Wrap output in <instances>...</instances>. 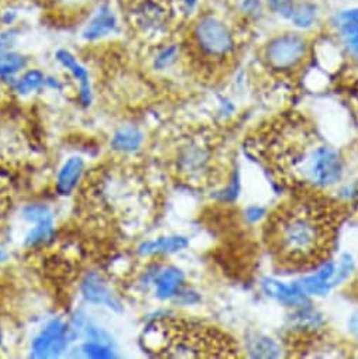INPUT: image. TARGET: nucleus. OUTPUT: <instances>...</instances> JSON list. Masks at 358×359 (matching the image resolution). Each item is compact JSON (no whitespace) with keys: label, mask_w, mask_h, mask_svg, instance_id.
Segmentation results:
<instances>
[{"label":"nucleus","mask_w":358,"mask_h":359,"mask_svg":"<svg viewBox=\"0 0 358 359\" xmlns=\"http://www.w3.org/2000/svg\"><path fill=\"white\" fill-rule=\"evenodd\" d=\"M258 6H260V4L257 2V0H246L244 2V9L247 12H254Z\"/></svg>","instance_id":"nucleus-32"},{"label":"nucleus","mask_w":358,"mask_h":359,"mask_svg":"<svg viewBox=\"0 0 358 359\" xmlns=\"http://www.w3.org/2000/svg\"><path fill=\"white\" fill-rule=\"evenodd\" d=\"M55 60L57 62L67 69L71 76L77 81L78 83V96L79 102L84 106H89L92 103V86L89 81V72L88 69L77 60V57L68 51V50H58L55 53Z\"/></svg>","instance_id":"nucleus-10"},{"label":"nucleus","mask_w":358,"mask_h":359,"mask_svg":"<svg viewBox=\"0 0 358 359\" xmlns=\"http://www.w3.org/2000/svg\"><path fill=\"white\" fill-rule=\"evenodd\" d=\"M54 234H55L54 223L33 224V229L27 233L25 238V244L29 248H37L48 244L54 238Z\"/></svg>","instance_id":"nucleus-21"},{"label":"nucleus","mask_w":358,"mask_h":359,"mask_svg":"<svg viewBox=\"0 0 358 359\" xmlns=\"http://www.w3.org/2000/svg\"><path fill=\"white\" fill-rule=\"evenodd\" d=\"M178 55H179V50L173 44L161 48L154 58V68L158 71H164L169 68L178 60Z\"/></svg>","instance_id":"nucleus-25"},{"label":"nucleus","mask_w":358,"mask_h":359,"mask_svg":"<svg viewBox=\"0 0 358 359\" xmlns=\"http://www.w3.org/2000/svg\"><path fill=\"white\" fill-rule=\"evenodd\" d=\"M23 217L32 224L54 223L53 212L44 205H29L23 209Z\"/></svg>","instance_id":"nucleus-23"},{"label":"nucleus","mask_w":358,"mask_h":359,"mask_svg":"<svg viewBox=\"0 0 358 359\" xmlns=\"http://www.w3.org/2000/svg\"><path fill=\"white\" fill-rule=\"evenodd\" d=\"M336 275V266L331 262H326L319 271L310 276L303 278L296 285L305 292V294H326L333 286Z\"/></svg>","instance_id":"nucleus-12"},{"label":"nucleus","mask_w":358,"mask_h":359,"mask_svg":"<svg viewBox=\"0 0 358 359\" xmlns=\"http://www.w3.org/2000/svg\"><path fill=\"white\" fill-rule=\"evenodd\" d=\"M27 67V58L16 51H6L0 54V79L11 81L12 85Z\"/></svg>","instance_id":"nucleus-18"},{"label":"nucleus","mask_w":358,"mask_h":359,"mask_svg":"<svg viewBox=\"0 0 358 359\" xmlns=\"http://www.w3.org/2000/svg\"><path fill=\"white\" fill-rule=\"evenodd\" d=\"M165 9L162 8L161 4L155 2V0H141V4L137 8V19L138 25L147 26V29L155 30L157 27L161 26L165 18Z\"/></svg>","instance_id":"nucleus-19"},{"label":"nucleus","mask_w":358,"mask_h":359,"mask_svg":"<svg viewBox=\"0 0 358 359\" xmlns=\"http://www.w3.org/2000/svg\"><path fill=\"white\" fill-rule=\"evenodd\" d=\"M81 293H82V297L91 304L106 306L114 311L123 310V306L119 297L112 292V289L105 282V279L96 272H89L84 278L81 283Z\"/></svg>","instance_id":"nucleus-9"},{"label":"nucleus","mask_w":358,"mask_h":359,"mask_svg":"<svg viewBox=\"0 0 358 359\" xmlns=\"http://www.w3.org/2000/svg\"><path fill=\"white\" fill-rule=\"evenodd\" d=\"M191 47L202 65L213 69L226 67L234 58L236 39L223 20L202 16L192 27Z\"/></svg>","instance_id":"nucleus-5"},{"label":"nucleus","mask_w":358,"mask_h":359,"mask_svg":"<svg viewBox=\"0 0 358 359\" xmlns=\"http://www.w3.org/2000/svg\"><path fill=\"white\" fill-rule=\"evenodd\" d=\"M44 86H47L50 89H54V90H61L64 88L62 82L58 78H55V76H46Z\"/></svg>","instance_id":"nucleus-29"},{"label":"nucleus","mask_w":358,"mask_h":359,"mask_svg":"<svg viewBox=\"0 0 358 359\" xmlns=\"http://www.w3.org/2000/svg\"><path fill=\"white\" fill-rule=\"evenodd\" d=\"M188 240L185 237H162L152 241H145L138 247V254L142 257L159 255V254H172L187 248Z\"/></svg>","instance_id":"nucleus-16"},{"label":"nucleus","mask_w":358,"mask_h":359,"mask_svg":"<svg viewBox=\"0 0 358 359\" xmlns=\"http://www.w3.org/2000/svg\"><path fill=\"white\" fill-rule=\"evenodd\" d=\"M267 2L270 4V6L277 13H279L281 16L288 18V19H289V16H291V13L293 11V6H295L292 4V0H267Z\"/></svg>","instance_id":"nucleus-27"},{"label":"nucleus","mask_w":358,"mask_h":359,"mask_svg":"<svg viewBox=\"0 0 358 359\" xmlns=\"http://www.w3.org/2000/svg\"><path fill=\"white\" fill-rule=\"evenodd\" d=\"M148 352L164 358H240V348L226 332L195 321L159 318L142 334Z\"/></svg>","instance_id":"nucleus-3"},{"label":"nucleus","mask_w":358,"mask_h":359,"mask_svg":"<svg viewBox=\"0 0 358 359\" xmlns=\"http://www.w3.org/2000/svg\"><path fill=\"white\" fill-rule=\"evenodd\" d=\"M144 141L142 133L134 126H126L119 128L112 137V148L121 154L135 152Z\"/></svg>","instance_id":"nucleus-17"},{"label":"nucleus","mask_w":358,"mask_h":359,"mask_svg":"<svg viewBox=\"0 0 358 359\" xmlns=\"http://www.w3.org/2000/svg\"><path fill=\"white\" fill-rule=\"evenodd\" d=\"M84 169H85V161L81 156L68 158L57 175V181H55L57 194L61 196H69L78 187Z\"/></svg>","instance_id":"nucleus-11"},{"label":"nucleus","mask_w":358,"mask_h":359,"mask_svg":"<svg viewBox=\"0 0 358 359\" xmlns=\"http://www.w3.org/2000/svg\"><path fill=\"white\" fill-rule=\"evenodd\" d=\"M289 19L298 27H310L316 19V8L312 4H300L293 6Z\"/></svg>","instance_id":"nucleus-22"},{"label":"nucleus","mask_w":358,"mask_h":359,"mask_svg":"<svg viewBox=\"0 0 358 359\" xmlns=\"http://www.w3.org/2000/svg\"><path fill=\"white\" fill-rule=\"evenodd\" d=\"M264 290L268 293V296L277 299L278 302L288 304V306H296L303 303L305 300V292L295 283L291 286H286L281 282L265 279L263 283Z\"/></svg>","instance_id":"nucleus-15"},{"label":"nucleus","mask_w":358,"mask_h":359,"mask_svg":"<svg viewBox=\"0 0 358 359\" xmlns=\"http://www.w3.org/2000/svg\"><path fill=\"white\" fill-rule=\"evenodd\" d=\"M338 32L350 51L358 60V9H350L338 16Z\"/></svg>","instance_id":"nucleus-14"},{"label":"nucleus","mask_w":358,"mask_h":359,"mask_svg":"<svg viewBox=\"0 0 358 359\" xmlns=\"http://www.w3.org/2000/svg\"><path fill=\"white\" fill-rule=\"evenodd\" d=\"M250 149L293 191L323 192L343 175L337 151L299 114L282 116L264 126L250 141Z\"/></svg>","instance_id":"nucleus-2"},{"label":"nucleus","mask_w":358,"mask_h":359,"mask_svg":"<svg viewBox=\"0 0 358 359\" xmlns=\"http://www.w3.org/2000/svg\"><path fill=\"white\" fill-rule=\"evenodd\" d=\"M19 19V15L16 11L13 9H8L5 12H2V15H0V23H2L4 26H8V27H12Z\"/></svg>","instance_id":"nucleus-28"},{"label":"nucleus","mask_w":358,"mask_h":359,"mask_svg":"<svg viewBox=\"0 0 358 359\" xmlns=\"http://www.w3.org/2000/svg\"><path fill=\"white\" fill-rule=\"evenodd\" d=\"M176 170L188 184L212 185L226 176L227 159L213 135H198L179 149Z\"/></svg>","instance_id":"nucleus-4"},{"label":"nucleus","mask_w":358,"mask_h":359,"mask_svg":"<svg viewBox=\"0 0 358 359\" xmlns=\"http://www.w3.org/2000/svg\"><path fill=\"white\" fill-rule=\"evenodd\" d=\"M44 83H46V75L40 69L33 68V69L25 71L20 76H18L12 88L16 93L22 96H27L40 90L44 86Z\"/></svg>","instance_id":"nucleus-20"},{"label":"nucleus","mask_w":358,"mask_h":359,"mask_svg":"<svg viewBox=\"0 0 358 359\" xmlns=\"http://www.w3.org/2000/svg\"><path fill=\"white\" fill-rule=\"evenodd\" d=\"M350 331L352 332V335L358 339V313H355L351 318H350Z\"/></svg>","instance_id":"nucleus-30"},{"label":"nucleus","mask_w":358,"mask_h":359,"mask_svg":"<svg viewBox=\"0 0 358 359\" xmlns=\"http://www.w3.org/2000/svg\"><path fill=\"white\" fill-rule=\"evenodd\" d=\"M82 352L86 356L95 358V359H106V358H114L116 356L110 344L100 342V341H91V339H88L82 345Z\"/></svg>","instance_id":"nucleus-24"},{"label":"nucleus","mask_w":358,"mask_h":359,"mask_svg":"<svg viewBox=\"0 0 358 359\" xmlns=\"http://www.w3.org/2000/svg\"><path fill=\"white\" fill-rule=\"evenodd\" d=\"M5 259H6V254L4 251H0V262L5 261Z\"/></svg>","instance_id":"nucleus-34"},{"label":"nucleus","mask_w":358,"mask_h":359,"mask_svg":"<svg viewBox=\"0 0 358 359\" xmlns=\"http://www.w3.org/2000/svg\"><path fill=\"white\" fill-rule=\"evenodd\" d=\"M343 219V209L323 192L295 191L264 224L272 262L286 272L319 269L331 257Z\"/></svg>","instance_id":"nucleus-1"},{"label":"nucleus","mask_w":358,"mask_h":359,"mask_svg":"<svg viewBox=\"0 0 358 359\" xmlns=\"http://www.w3.org/2000/svg\"><path fill=\"white\" fill-rule=\"evenodd\" d=\"M4 344V330H2V325H0V346H2Z\"/></svg>","instance_id":"nucleus-33"},{"label":"nucleus","mask_w":358,"mask_h":359,"mask_svg":"<svg viewBox=\"0 0 358 359\" xmlns=\"http://www.w3.org/2000/svg\"><path fill=\"white\" fill-rule=\"evenodd\" d=\"M16 40H18V33L15 30L12 29L0 30V54L11 51L16 44Z\"/></svg>","instance_id":"nucleus-26"},{"label":"nucleus","mask_w":358,"mask_h":359,"mask_svg":"<svg viewBox=\"0 0 358 359\" xmlns=\"http://www.w3.org/2000/svg\"><path fill=\"white\" fill-rule=\"evenodd\" d=\"M307 55L306 41L296 34L275 37L265 47V61L271 69L288 72L299 68Z\"/></svg>","instance_id":"nucleus-6"},{"label":"nucleus","mask_w":358,"mask_h":359,"mask_svg":"<svg viewBox=\"0 0 358 359\" xmlns=\"http://www.w3.org/2000/svg\"><path fill=\"white\" fill-rule=\"evenodd\" d=\"M178 2L185 6L188 11H194L198 5V0H178Z\"/></svg>","instance_id":"nucleus-31"},{"label":"nucleus","mask_w":358,"mask_h":359,"mask_svg":"<svg viewBox=\"0 0 358 359\" xmlns=\"http://www.w3.org/2000/svg\"><path fill=\"white\" fill-rule=\"evenodd\" d=\"M117 29L119 19L116 12L107 2H103L96 8L89 22L85 25L81 36L85 41L95 43L110 37L117 32Z\"/></svg>","instance_id":"nucleus-8"},{"label":"nucleus","mask_w":358,"mask_h":359,"mask_svg":"<svg viewBox=\"0 0 358 359\" xmlns=\"http://www.w3.org/2000/svg\"><path fill=\"white\" fill-rule=\"evenodd\" d=\"M184 283V273L181 269L168 266L164 271H159L154 278L157 297L165 300L175 296Z\"/></svg>","instance_id":"nucleus-13"},{"label":"nucleus","mask_w":358,"mask_h":359,"mask_svg":"<svg viewBox=\"0 0 358 359\" xmlns=\"http://www.w3.org/2000/svg\"><path fill=\"white\" fill-rule=\"evenodd\" d=\"M69 342V327L60 318L50 320L32 342L33 358L60 356Z\"/></svg>","instance_id":"nucleus-7"}]
</instances>
